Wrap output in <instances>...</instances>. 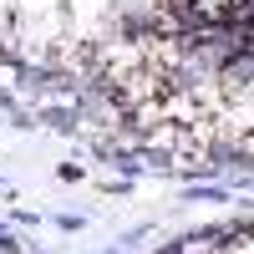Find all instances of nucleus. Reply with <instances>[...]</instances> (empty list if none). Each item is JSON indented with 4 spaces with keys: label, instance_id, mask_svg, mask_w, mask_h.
Here are the masks:
<instances>
[{
    "label": "nucleus",
    "instance_id": "obj_1",
    "mask_svg": "<svg viewBox=\"0 0 254 254\" xmlns=\"http://www.w3.org/2000/svg\"><path fill=\"white\" fill-rule=\"evenodd\" d=\"M239 147H244V153L254 158V132H244V137H239Z\"/></svg>",
    "mask_w": 254,
    "mask_h": 254
}]
</instances>
